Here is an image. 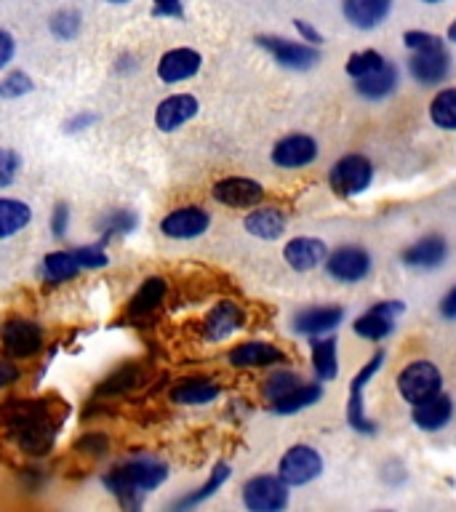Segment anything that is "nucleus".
I'll return each instance as SVG.
<instances>
[{
    "label": "nucleus",
    "mask_w": 456,
    "mask_h": 512,
    "mask_svg": "<svg viewBox=\"0 0 456 512\" xmlns=\"http://www.w3.org/2000/svg\"><path fill=\"white\" fill-rule=\"evenodd\" d=\"M168 470L166 464L152 462V459H139V462H128L123 467H115V470L104 478V486L107 491L123 499V502H131L134 496H142L152 488H158L163 480H166Z\"/></svg>",
    "instance_id": "1"
},
{
    "label": "nucleus",
    "mask_w": 456,
    "mask_h": 512,
    "mask_svg": "<svg viewBox=\"0 0 456 512\" xmlns=\"http://www.w3.org/2000/svg\"><path fill=\"white\" fill-rule=\"evenodd\" d=\"M54 419H48L43 403H22L16 416L8 414V430L14 432L19 446L35 454H46L54 440Z\"/></svg>",
    "instance_id": "2"
},
{
    "label": "nucleus",
    "mask_w": 456,
    "mask_h": 512,
    "mask_svg": "<svg viewBox=\"0 0 456 512\" xmlns=\"http://www.w3.org/2000/svg\"><path fill=\"white\" fill-rule=\"evenodd\" d=\"M374 179V166L371 160L363 158V155H347V158L336 160L331 174H328V184L336 195L342 198H352V195H360L366 190L368 184Z\"/></svg>",
    "instance_id": "3"
},
{
    "label": "nucleus",
    "mask_w": 456,
    "mask_h": 512,
    "mask_svg": "<svg viewBox=\"0 0 456 512\" xmlns=\"http://www.w3.org/2000/svg\"><path fill=\"white\" fill-rule=\"evenodd\" d=\"M440 371L432 366L430 360H414L411 366H406L398 376V390L408 403H419L440 392Z\"/></svg>",
    "instance_id": "4"
},
{
    "label": "nucleus",
    "mask_w": 456,
    "mask_h": 512,
    "mask_svg": "<svg viewBox=\"0 0 456 512\" xmlns=\"http://www.w3.org/2000/svg\"><path fill=\"white\" fill-rule=\"evenodd\" d=\"M288 483L283 478L259 475L243 486V502L254 512H278L288 504Z\"/></svg>",
    "instance_id": "5"
},
{
    "label": "nucleus",
    "mask_w": 456,
    "mask_h": 512,
    "mask_svg": "<svg viewBox=\"0 0 456 512\" xmlns=\"http://www.w3.org/2000/svg\"><path fill=\"white\" fill-rule=\"evenodd\" d=\"M320 472H323V459L310 446L288 448L278 467V475L286 480L288 486H304V483L318 478Z\"/></svg>",
    "instance_id": "6"
},
{
    "label": "nucleus",
    "mask_w": 456,
    "mask_h": 512,
    "mask_svg": "<svg viewBox=\"0 0 456 512\" xmlns=\"http://www.w3.org/2000/svg\"><path fill=\"white\" fill-rule=\"evenodd\" d=\"M256 43L264 48V51H270L278 64L288 67V70H310L312 64H318L320 59V51L318 48L307 46V43H294V40H283V38H256Z\"/></svg>",
    "instance_id": "7"
},
{
    "label": "nucleus",
    "mask_w": 456,
    "mask_h": 512,
    "mask_svg": "<svg viewBox=\"0 0 456 512\" xmlns=\"http://www.w3.org/2000/svg\"><path fill=\"white\" fill-rule=\"evenodd\" d=\"M3 347L11 358H30L43 347V331L32 320H8L3 326Z\"/></svg>",
    "instance_id": "8"
},
{
    "label": "nucleus",
    "mask_w": 456,
    "mask_h": 512,
    "mask_svg": "<svg viewBox=\"0 0 456 512\" xmlns=\"http://www.w3.org/2000/svg\"><path fill=\"white\" fill-rule=\"evenodd\" d=\"M408 70L424 86H435L440 80H446L448 70H451V56H448L443 43L440 46L422 48V51H414L411 62H408Z\"/></svg>",
    "instance_id": "9"
},
{
    "label": "nucleus",
    "mask_w": 456,
    "mask_h": 512,
    "mask_svg": "<svg viewBox=\"0 0 456 512\" xmlns=\"http://www.w3.org/2000/svg\"><path fill=\"white\" fill-rule=\"evenodd\" d=\"M326 270L331 278L342 280V283H358V280L366 278L368 270H371V256H368L363 248H339V251H334V254L328 256Z\"/></svg>",
    "instance_id": "10"
},
{
    "label": "nucleus",
    "mask_w": 456,
    "mask_h": 512,
    "mask_svg": "<svg viewBox=\"0 0 456 512\" xmlns=\"http://www.w3.org/2000/svg\"><path fill=\"white\" fill-rule=\"evenodd\" d=\"M214 200L224 203L230 208H251L264 198L262 184H256L254 179H243V176H227L222 182L214 184L211 190Z\"/></svg>",
    "instance_id": "11"
},
{
    "label": "nucleus",
    "mask_w": 456,
    "mask_h": 512,
    "mask_svg": "<svg viewBox=\"0 0 456 512\" xmlns=\"http://www.w3.org/2000/svg\"><path fill=\"white\" fill-rule=\"evenodd\" d=\"M208 224H211V219H208L206 211H203V208L190 206V208H176V211H171V214L160 222V230H163V235H168V238L190 240L203 235V232L208 230Z\"/></svg>",
    "instance_id": "12"
},
{
    "label": "nucleus",
    "mask_w": 456,
    "mask_h": 512,
    "mask_svg": "<svg viewBox=\"0 0 456 512\" xmlns=\"http://www.w3.org/2000/svg\"><path fill=\"white\" fill-rule=\"evenodd\" d=\"M318 158V144L312 136L291 134L272 147V163L283 168H302Z\"/></svg>",
    "instance_id": "13"
},
{
    "label": "nucleus",
    "mask_w": 456,
    "mask_h": 512,
    "mask_svg": "<svg viewBox=\"0 0 456 512\" xmlns=\"http://www.w3.org/2000/svg\"><path fill=\"white\" fill-rule=\"evenodd\" d=\"M406 310L400 302H382L371 307L366 315H360L355 320V334L363 336V339H384V336L390 334L392 326H395V318H398L400 312Z\"/></svg>",
    "instance_id": "14"
},
{
    "label": "nucleus",
    "mask_w": 456,
    "mask_h": 512,
    "mask_svg": "<svg viewBox=\"0 0 456 512\" xmlns=\"http://www.w3.org/2000/svg\"><path fill=\"white\" fill-rule=\"evenodd\" d=\"M382 360L384 352H376L374 358L360 368L358 376H355L350 384V408H347V419H350V424L358 432H374V424L368 422L366 414H363V398H360V395H363V387H366L368 379L379 371V363H382Z\"/></svg>",
    "instance_id": "15"
},
{
    "label": "nucleus",
    "mask_w": 456,
    "mask_h": 512,
    "mask_svg": "<svg viewBox=\"0 0 456 512\" xmlns=\"http://www.w3.org/2000/svg\"><path fill=\"white\" fill-rule=\"evenodd\" d=\"M195 112H198V99L195 96L174 94L160 102L158 112H155V123H158L160 131H176L187 120L195 118Z\"/></svg>",
    "instance_id": "16"
},
{
    "label": "nucleus",
    "mask_w": 456,
    "mask_h": 512,
    "mask_svg": "<svg viewBox=\"0 0 456 512\" xmlns=\"http://www.w3.org/2000/svg\"><path fill=\"white\" fill-rule=\"evenodd\" d=\"M200 62L203 59H200L198 51H192V48H174V51H168L160 59L158 75L163 83H179V80L192 78L200 70Z\"/></svg>",
    "instance_id": "17"
},
{
    "label": "nucleus",
    "mask_w": 456,
    "mask_h": 512,
    "mask_svg": "<svg viewBox=\"0 0 456 512\" xmlns=\"http://www.w3.org/2000/svg\"><path fill=\"white\" fill-rule=\"evenodd\" d=\"M283 256H286V262L291 270L296 272L315 270V267L326 259V243L315 238H294L286 243Z\"/></svg>",
    "instance_id": "18"
},
{
    "label": "nucleus",
    "mask_w": 456,
    "mask_h": 512,
    "mask_svg": "<svg viewBox=\"0 0 456 512\" xmlns=\"http://www.w3.org/2000/svg\"><path fill=\"white\" fill-rule=\"evenodd\" d=\"M454 416V403L448 395H432L427 400H419L414 403V422L416 427H422L427 432H435L440 427H446Z\"/></svg>",
    "instance_id": "19"
},
{
    "label": "nucleus",
    "mask_w": 456,
    "mask_h": 512,
    "mask_svg": "<svg viewBox=\"0 0 456 512\" xmlns=\"http://www.w3.org/2000/svg\"><path fill=\"white\" fill-rule=\"evenodd\" d=\"M392 0H342L344 16L352 27L358 30H371L390 14Z\"/></svg>",
    "instance_id": "20"
},
{
    "label": "nucleus",
    "mask_w": 456,
    "mask_h": 512,
    "mask_svg": "<svg viewBox=\"0 0 456 512\" xmlns=\"http://www.w3.org/2000/svg\"><path fill=\"white\" fill-rule=\"evenodd\" d=\"M448 254V243L440 235H427V238L416 240L414 246L403 251V262L416 270H432L443 264Z\"/></svg>",
    "instance_id": "21"
},
{
    "label": "nucleus",
    "mask_w": 456,
    "mask_h": 512,
    "mask_svg": "<svg viewBox=\"0 0 456 512\" xmlns=\"http://www.w3.org/2000/svg\"><path fill=\"white\" fill-rule=\"evenodd\" d=\"M286 355L267 342H243L230 352V363L238 368H262L272 363H283Z\"/></svg>",
    "instance_id": "22"
},
{
    "label": "nucleus",
    "mask_w": 456,
    "mask_h": 512,
    "mask_svg": "<svg viewBox=\"0 0 456 512\" xmlns=\"http://www.w3.org/2000/svg\"><path fill=\"white\" fill-rule=\"evenodd\" d=\"M240 326H243V312H240V307H235L232 302H219L214 310L208 312L203 336H206V342H219V339H227Z\"/></svg>",
    "instance_id": "23"
},
{
    "label": "nucleus",
    "mask_w": 456,
    "mask_h": 512,
    "mask_svg": "<svg viewBox=\"0 0 456 512\" xmlns=\"http://www.w3.org/2000/svg\"><path fill=\"white\" fill-rule=\"evenodd\" d=\"M344 318L342 307H312V310H304L296 315L294 328L299 334L318 336L331 331L334 326H339V320Z\"/></svg>",
    "instance_id": "24"
},
{
    "label": "nucleus",
    "mask_w": 456,
    "mask_h": 512,
    "mask_svg": "<svg viewBox=\"0 0 456 512\" xmlns=\"http://www.w3.org/2000/svg\"><path fill=\"white\" fill-rule=\"evenodd\" d=\"M246 230L262 240H275L286 230V216L278 208H254L246 216Z\"/></svg>",
    "instance_id": "25"
},
{
    "label": "nucleus",
    "mask_w": 456,
    "mask_h": 512,
    "mask_svg": "<svg viewBox=\"0 0 456 512\" xmlns=\"http://www.w3.org/2000/svg\"><path fill=\"white\" fill-rule=\"evenodd\" d=\"M398 83V72L390 62H384L374 75H366V78L355 80V88H358L360 96L366 99H382V96L392 94V88Z\"/></svg>",
    "instance_id": "26"
},
{
    "label": "nucleus",
    "mask_w": 456,
    "mask_h": 512,
    "mask_svg": "<svg viewBox=\"0 0 456 512\" xmlns=\"http://www.w3.org/2000/svg\"><path fill=\"white\" fill-rule=\"evenodd\" d=\"M216 395H219V387L214 382H206V379H187L171 390V400L182 403V406H200V403L214 400Z\"/></svg>",
    "instance_id": "27"
},
{
    "label": "nucleus",
    "mask_w": 456,
    "mask_h": 512,
    "mask_svg": "<svg viewBox=\"0 0 456 512\" xmlns=\"http://www.w3.org/2000/svg\"><path fill=\"white\" fill-rule=\"evenodd\" d=\"M320 398H323V387L320 384H299V387H294L283 398L272 400V411L275 414H296V411L312 406Z\"/></svg>",
    "instance_id": "28"
},
{
    "label": "nucleus",
    "mask_w": 456,
    "mask_h": 512,
    "mask_svg": "<svg viewBox=\"0 0 456 512\" xmlns=\"http://www.w3.org/2000/svg\"><path fill=\"white\" fill-rule=\"evenodd\" d=\"M163 296H166V283H163V280H144V286L139 288L134 299H131V315H136V318H147L150 312L158 310V304Z\"/></svg>",
    "instance_id": "29"
},
{
    "label": "nucleus",
    "mask_w": 456,
    "mask_h": 512,
    "mask_svg": "<svg viewBox=\"0 0 456 512\" xmlns=\"http://www.w3.org/2000/svg\"><path fill=\"white\" fill-rule=\"evenodd\" d=\"M46 275L48 280L54 283H62V280H72L78 275V270L83 267L75 251H54V254L46 256Z\"/></svg>",
    "instance_id": "30"
},
{
    "label": "nucleus",
    "mask_w": 456,
    "mask_h": 512,
    "mask_svg": "<svg viewBox=\"0 0 456 512\" xmlns=\"http://www.w3.org/2000/svg\"><path fill=\"white\" fill-rule=\"evenodd\" d=\"M30 206H24L19 200H0V235L11 238L16 230H22L30 222Z\"/></svg>",
    "instance_id": "31"
},
{
    "label": "nucleus",
    "mask_w": 456,
    "mask_h": 512,
    "mask_svg": "<svg viewBox=\"0 0 456 512\" xmlns=\"http://www.w3.org/2000/svg\"><path fill=\"white\" fill-rule=\"evenodd\" d=\"M312 363L323 382H331L336 376V339H312Z\"/></svg>",
    "instance_id": "32"
},
{
    "label": "nucleus",
    "mask_w": 456,
    "mask_h": 512,
    "mask_svg": "<svg viewBox=\"0 0 456 512\" xmlns=\"http://www.w3.org/2000/svg\"><path fill=\"white\" fill-rule=\"evenodd\" d=\"M430 118L435 126L456 131V88H443L430 102Z\"/></svg>",
    "instance_id": "33"
},
{
    "label": "nucleus",
    "mask_w": 456,
    "mask_h": 512,
    "mask_svg": "<svg viewBox=\"0 0 456 512\" xmlns=\"http://www.w3.org/2000/svg\"><path fill=\"white\" fill-rule=\"evenodd\" d=\"M384 64V59L376 51H358L347 59V75L355 80L366 78V75H374L379 67Z\"/></svg>",
    "instance_id": "34"
},
{
    "label": "nucleus",
    "mask_w": 456,
    "mask_h": 512,
    "mask_svg": "<svg viewBox=\"0 0 456 512\" xmlns=\"http://www.w3.org/2000/svg\"><path fill=\"white\" fill-rule=\"evenodd\" d=\"M230 478V467H227V464H216L214 467V472H211V478L206 480V486L200 488L198 494H190L187 496V499H182V502L176 504V507H179V510H187V507H195V504H200L203 502V499H208V496L214 494L216 488L222 486L224 480Z\"/></svg>",
    "instance_id": "35"
},
{
    "label": "nucleus",
    "mask_w": 456,
    "mask_h": 512,
    "mask_svg": "<svg viewBox=\"0 0 456 512\" xmlns=\"http://www.w3.org/2000/svg\"><path fill=\"white\" fill-rule=\"evenodd\" d=\"M299 379H296L294 374H288V371H283V374L272 376L270 382H267V387H264V392H267V398L270 400H278L283 398V395H288V392L294 390V387H299Z\"/></svg>",
    "instance_id": "36"
},
{
    "label": "nucleus",
    "mask_w": 456,
    "mask_h": 512,
    "mask_svg": "<svg viewBox=\"0 0 456 512\" xmlns=\"http://www.w3.org/2000/svg\"><path fill=\"white\" fill-rule=\"evenodd\" d=\"M51 30H54L56 38H72L78 35L80 30V16L75 11H64V14H56L51 19Z\"/></svg>",
    "instance_id": "37"
},
{
    "label": "nucleus",
    "mask_w": 456,
    "mask_h": 512,
    "mask_svg": "<svg viewBox=\"0 0 456 512\" xmlns=\"http://www.w3.org/2000/svg\"><path fill=\"white\" fill-rule=\"evenodd\" d=\"M32 88V80L24 75V72H14V75H8L3 83H0V94L6 96V99H14V96L27 94Z\"/></svg>",
    "instance_id": "38"
},
{
    "label": "nucleus",
    "mask_w": 456,
    "mask_h": 512,
    "mask_svg": "<svg viewBox=\"0 0 456 512\" xmlns=\"http://www.w3.org/2000/svg\"><path fill=\"white\" fill-rule=\"evenodd\" d=\"M403 43H406L411 51H422V48H430V46H440L443 40L438 35H430V32H419V30H411L403 35Z\"/></svg>",
    "instance_id": "39"
},
{
    "label": "nucleus",
    "mask_w": 456,
    "mask_h": 512,
    "mask_svg": "<svg viewBox=\"0 0 456 512\" xmlns=\"http://www.w3.org/2000/svg\"><path fill=\"white\" fill-rule=\"evenodd\" d=\"M102 224H104V232H107V235H112V232H128L136 224V219H134V214H126V211H115V214L107 216Z\"/></svg>",
    "instance_id": "40"
},
{
    "label": "nucleus",
    "mask_w": 456,
    "mask_h": 512,
    "mask_svg": "<svg viewBox=\"0 0 456 512\" xmlns=\"http://www.w3.org/2000/svg\"><path fill=\"white\" fill-rule=\"evenodd\" d=\"M75 254H78V259L83 267H104V264H107V256H104V251L99 246L78 248Z\"/></svg>",
    "instance_id": "41"
},
{
    "label": "nucleus",
    "mask_w": 456,
    "mask_h": 512,
    "mask_svg": "<svg viewBox=\"0 0 456 512\" xmlns=\"http://www.w3.org/2000/svg\"><path fill=\"white\" fill-rule=\"evenodd\" d=\"M16 166H19V158H16V152L14 150H3V174H0V184H3V187H8V184H11Z\"/></svg>",
    "instance_id": "42"
},
{
    "label": "nucleus",
    "mask_w": 456,
    "mask_h": 512,
    "mask_svg": "<svg viewBox=\"0 0 456 512\" xmlns=\"http://www.w3.org/2000/svg\"><path fill=\"white\" fill-rule=\"evenodd\" d=\"M155 16H184L182 0H155Z\"/></svg>",
    "instance_id": "43"
},
{
    "label": "nucleus",
    "mask_w": 456,
    "mask_h": 512,
    "mask_svg": "<svg viewBox=\"0 0 456 512\" xmlns=\"http://www.w3.org/2000/svg\"><path fill=\"white\" fill-rule=\"evenodd\" d=\"M440 312H443V318L456 320V286L443 296V302H440Z\"/></svg>",
    "instance_id": "44"
},
{
    "label": "nucleus",
    "mask_w": 456,
    "mask_h": 512,
    "mask_svg": "<svg viewBox=\"0 0 456 512\" xmlns=\"http://www.w3.org/2000/svg\"><path fill=\"white\" fill-rule=\"evenodd\" d=\"M64 230H67V206H56V214H54V235H56V238H62Z\"/></svg>",
    "instance_id": "45"
},
{
    "label": "nucleus",
    "mask_w": 456,
    "mask_h": 512,
    "mask_svg": "<svg viewBox=\"0 0 456 512\" xmlns=\"http://www.w3.org/2000/svg\"><path fill=\"white\" fill-rule=\"evenodd\" d=\"M0 43H3V59H0V62L8 64L11 62V54H14V38H11V32H3V35H0Z\"/></svg>",
    "instance_id": "46"
},
{
    "label": "nucleus",
    "mask_w": 456,
    "mask_h": 512,
    "mask_svg": "<svg viewBox=\"0 0 456 512\" xmlns=\"http://www.w3.org/2000/svg\"><path fill=\"white\" fill-rule=\"evenodd\" d=\"M296 30L302 32L304 38H307V43H320V35L315 30H312L310 24L302 22V19H296Z\"/></svg>",
    "instance_id": "47"
},
{
    "label": "nucleus",
    "mask_w": 456,
    "mask_h": 512,
    "mask_svg": "<svg viewBox=\"0 0 456 512\" xmlns=\"http://www.w3.org/2000/svg\"><path fill=\"white\" fill-rule=\"evenodd\" d=\"M448 40H454L456 43V19L451 22V27H448Z\"/></svg>",
    "instance_id": "48"
},
{
    "label": "nucleus",
    "mask_w": 456,
    "mask_h": 512,
    "mask_svg": "<svg viewBox=\"0 0 456 512\" xmlns=\"http://www.w3.org/2000/svg\"><path fill=\"white\" fill-rule=\"evenodd\" d=\"M110 3H128V0H110Z\"/></svg>",
    "instance_id": "49"
},
{
    "label": "nucleus",
    "mask_w": 456,
    "mask_h": 512,
    "mask_svg": "<svg viewBox=\"0 0 456 512\" xmlns=\"http://www.w3.org/2000/svg\"><path fill=\"white\" fill-rule=\"evenodd\" d=\"M424 3H440V0H424Z\"/></svg>",
    "instance_id": "50"
}]
</instances>
